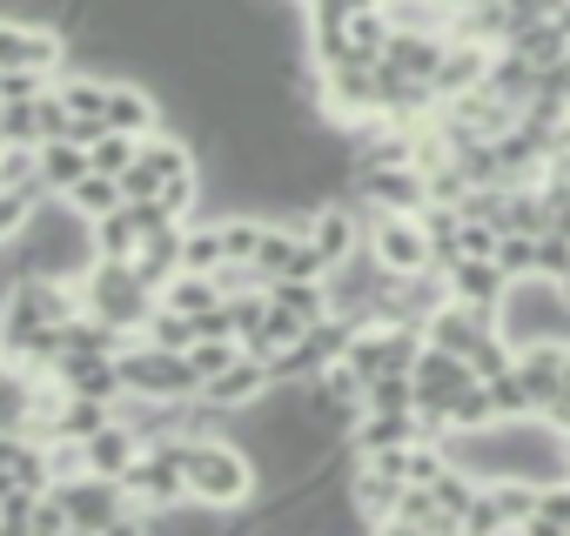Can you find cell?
I'll use <instances>...</instances> for the list:
<instances>
[{"instance_id":"6da1fadb","label":"cell","mask_w":570,"mask_h":536,"mask_svg":"<svg viewBox=\"0 0 570 536\" xmlns=\"http://www.w3.org/2000/svg\"><path fill=\"white\" fill-rule=\"evenodd\" d=\"M181 476H188V503L208 516H235L262 489L255 456L235 436H181Z\"/></svg>"},{"instance_id":"7a4b0ae2","label":"cell","mask_w":570,"mask_h":536,"mask_svg":"<svg viewBox=\"0 0 570 536\" xmlns=\"http://www.w3.org/2000/svg\"><path fill=\"white\" fill-rule=\"evenodd\" d=\"M497 329L510 349H530V343H570V302L550 276H517L497 302Z\"/></svg>"},{"instance_id":"3957f363","label":"cell","mask_w":570,"mask_h":536,"mask_svg":"<svg viewBox=\"0 0 570 536\" xmlns=\"http://www.w3.org/2000/svg\"><path fill=\"white\" fill-rule=\"evenodd\" d=\"M81 309L88 316H101V322H115V329H148V316H155V296L135 282V261H108V255H95L88 268H81Z\"/></svg>"},{"instance_id":"277c9868","label":"cell","mask_w":570,"mask_h":536,"mask_svg":"<svg viewBox=\"0 0 570 536\" xmlns=\"http://www.w3.org/2000/svg\"><path fill=\"white\" fill-rule=\"evenodd\" d=\"M121 489H128V503H141V509H148V529H161V516L188 503V476H181V436H161V443L135 449V463L121 469Z\"/></svg>"},{"instance_id":"5b68a950","label":"cell","mask_w":570,"mask_h":536,"mask_svg":"<svg viewBox=\"0 0 570 536\" xmlns=\"http://www.w3.org/2000/svg\"><path fill=\"white\" fill-rule=\"evenodd\" d=\"M115 363H121V389H135V396L181 403V396H195V389H202L195 363H188L181 349H161V343H148V336H135V343H128Z\"/></svg>"},{"instance_id":"8992f818","label":"cell","mask_w":570,"mask_h":536,"mask_svg":"<svg viewBox=\"0 0 570 536\" xmlns=\"http://www.w3.org/2000/svg\"><path fill=\"white\" fill-rule=\"evenodd\" d=\"M0 68H41V75H61V68H68V34L48 28V21L0 14Z\"/></svg>"},{"instance_id":"52a82bcc","label":"cell","mask_w":570,"mask_h":536,"mask_svg":"<svg viewBox=\"0 0 570 536\" xmlns=\"http://www.w3.org/2000/svg\"><path fill=\"white\" fill-rule=\"evenodd\" d=\"M303 235L316 241V255L336 268L363 248V201H343V195H323L309 215H303Z\"/></svg>"},{"instance_id":"ba28073f","label":"cell","mask_w":570,"mask_h":536,"mask_svg":"<svg viewBox=\"0 0 570 536\" xmlns=\"http://www.w3.org/2000/svg\"><path fill=\"white\" fill-rule=\"evenodd\" d=\"M268 389H275V376H268V363H262V356H248V349H242L222 376H208V383H202V396H208L215 409H228V416H248L255 403H268Z\"/></svg>"},{"instance_id":"9c48e42d","label":"cell","mask_w":570,"mask_h":536,"mask_svg":"<svg viewBox=\"0 0 570 536\" xmlns=\"http://www.w3.org/2000/svg\"><path fill=\"white\" fill-rule=\"evenodd\" d=\"M356 188H363V208H390V215H416L430 201L423 188V168H356Z\"/></svg>"},{"instance_id":"30bf717a","label":"cell","mask_w":570,"mask_h":536,"mask_svg":"<svg viewBox=\"0 0 570 536\" xmlns=\"http://www.w3.org/2000/svg\"><path fill=\"white\" fill-rule=\"evenodd\" d=\"M497 329V309H470V302H436L430 309V322H423V343H443V349H456V356H470L483 336Z\"/></svg>"},{"instance_id":"8fae6325","label":"cell","mask_w":570,"mask_h":536,"mask_svg":"<svg viewBox=\"0 0 570 536\" xmlns=\"http://www.w3.org/2000/svg\"><path fill=\"white\" fill-rule=\"evenodd\" d=\"M443 289L456 302H470V309H497L503 289H510V276H503L490 255H456V261H443Z\"/></svg>"},{"instance_id":"7c38bea8","label":"cell","mask_w":570,"mask_h":536,"mask_svg":"<svg viewBox=\"0 0 570 536\" xmlns=\"http://www.w3.org/2000/svg\"><path fill=\"white\" fill-rule=\"evenodd\" d=\"M390 536H463L456 509H443L423 483H403L396 509H390Z\"/></svg>"},{"instance_id":"4fadbf2b","label":"cell","mask_w":570,"mask_h":536,"mask_svg":"<svg viewBox=\"0 0 570 536\" xmlns=\"http://www.w3.org/2000/svg\"><path fill=\"white\" fill-rule=\"evenodd\" d=\"M55 383H61L68 396L115 403V396H121V363H115V356H81V349H68V356L55 363Z\"/></svg>"},{"instance_id":"5bb4252c","label":"cell","mask_w":570,"mask_h":536,"mask_svg":"<svg viewBox=\"0 0 570 536\" xmlns=\"http://www.w3.org/2000/svg\"><path fill=\"white\" fill-rule=\"evenodd\" d=\"M517 383H523L530 409L543 416V409L557 403V383H563V343H530V349H517Z\"/></svg>"},{"instance_id":"9a60e30c","label":"cell","mask_w":570,"mask_h":536,"mask_svg":"<svg viewBox=\"0 0 570 536\" xmlns=\"http://www.w3.org/2000/svg\"><path fill=\"white\" fill-rule=\"evenodd\" d=\"M396 496H403V483H396V476H383L376 463H363V456H356V469H350V503H356L363 529H390Z\"/></svg>"},{"instance_id":"2e32d148","label":"cell","mask_w":570,"mask_h":536,"mask_svg":"<svg viewBox=\"0 0 570 536\" xmlns=\"http://www.w3.org/2000/svg\"><path fill=\"white\" fill-rule=\"evenodd\" d=\"M108 128H121V135H155L161 128V101L141 88V81H108Z\"/></svg>"},{"instance_id":"e0dca14e","label":"cell","mask_w":570,"mask_h":536,"mask_svg":"<svg viewBox=\"0 0 570 536\" xmlns=\"http://www.w3.org/2000/svg\"><path fill=\"white\" fill-rule=\"evenodd\" d=\"M416 436H423V416L416 409H363V423L350 429V456L390 449V443H416Z\"/></svg>"},{"instance_id":"ac0fdd59","label":"cell","mask_w":570,"mask_h":536,"mask_svg":"<svg viewBox=\"0 0 570 536\" xmlns=\"http://www.w3.org/2000/svg\"><path fill=\"white\" fill-rule=\"evenodd\" d=\"M181 228H188V221H175V228H161V235H148V241L135 248V282H141L148 296H161V282L181 268Z\"/></svg>"},{"instance_id":"d6986e66","label":"cell","mask_w":570,"mask_h":536,"mask_svg":"<svg viewBox=\"0 0 570 536\" xmlns=\"http://www.w3.org/2000/svg\"><path fill=\"white\" fill-rule=\"evenodd\" d=\"M303 329H309V322H303V316H296V309H282V302H268V309H262V316H255V322H248V329H242V349H248V356H262V363H268V356H275V349H289V343H296V336H303Z\"/></svg>"},{"instance_id":"ffe728a7","label":"cell","mask_w":570,"mask_h":536,"mask_svg":"<svg viewBox=\"0 0 570 536\" xmlns=\"http://www.w3.org/2000/svg\"><path fill=\"white\" fill-rule=\"evenodd\" d=\"M161 309H175V316H202V309H215L222 302V282L208 276V268H175V276L161 282V296H155Z\"/></svg>"},{"instance_id":"44dd1931","label":"cell","mask_w":570,"mask_h":536,"mask_svg":"<svg viewBox=\"0 0 570 536\" xmlns=\"http://www.w3.org/2000/svg\"><path fill=\"white\" fill-rule=\"evenodd\" d=\"M81 449H88V476H108V483H121V469L135 463V449H141V443H135L121 423H101V429H95Z\"/></svg>"},{"instance_id":"7402d4cb","label":"cell","mask_w":570,"mask_h":536,"mask_svg":"<svg viewBox=\"0 0 570 536\" xmlns=\"http://www.w3.org/2000/svg\"><path fill=\"white\" fill-rule=\"evenodd\" d=\"M81 175H88V141H75V135L41 141V181H48V195H68Z\"/></svg>"},{"instance_id":"603a6c76","label":"cell","mask_w":570,"mask_h":536,"mask_svg":"<svg viewBox=\"0 0 570 536\" xmlns=\"http://www.w3.org/2000/svg\"><path fill=\"white\" fill-rule=\"evenodd\" d=\"M88 241H95V255H108V261H135L141 228H135L128 201H121V208H108V215H95V221H88Z\"/></svg>"},{"instance_id":"cb8c5ba5","label":"cell","mask_w":570,"mask_h":536,"mask_svg":"<svg viewBox=\"0 0 570 536\" xmlns=\"http://www.w3.org/2000/svg\"><path fill=\"white\" fill-rule=\"evenodd\" d=\"M390 48V8H350V61H383Z\"/></svg>"},{"instance_id":"d4e9b609","label":"cell","mask_w":570,"mask_h":536,"mask_svg":"<svg viewBox=\"0 0 570 536\" xmlns=\"http://www.w3.org/2000/svg\"><path fill=\"white\" fill-rule=\"evenodd\" d=\"M61 201H68L75 215H88V221H95V215H108V208H121L128 195H121V181H115V175H95V168H88V175H81V181H75L68 195H61Z\"/></svg>"},{"instance_id":"484cf974","label":"cell","mask_w":570,"mask_h":536,"mask_svg":"<svg viewBox=\"0 0 570 536\" xmlns=\"http://www.w3.org/2000/svg\"><path fill=\"white\" fill-rule=\"evenodd\" d=\"M135 148H141L135 135H121V128H101V135L88 141V168H95V175H115V181H121V175H128V161H135Z\"/></svg>"},{"instance_id":"4316f807","label":"cell","mask_w":570,"mask_h":536,"mask_svg":"<svg viewBox=\"0 0 570 536\" xmlns=\"http://www.w3.org/2000/svg\"><path fill=\"white\" fill-rule=\"evenodd\" d=\"M0 141L41 148V95H35V101H0Z\"/></svg>"},{"instance_id":"83f0119b","label":"cell","mask_w":570,"mask_h":536,"mask_svg":"<svg viewBox=\"0 0 570 536\" xmlns=\"http://www.w3.org/2000/svg\"><path fill=\"white\" fill-rule=\"evenodd\" d=\"M235 356H242V343H235V336H195V343H188V363H195V376H202V383H208V376H222Z\"/></svg>"},{"instance_id":"f1b7e54d","label":"cell","mask_w":570,"mask_h":536,"mask_svg":"<svg viewBox=\"0 0 570 536\" xmlns=\"http://www.w3.org/2000/svg\"><path fill=\"white\" fill-rule=\"evenodd\" d=\"M28 536H75V516H68V503H61V489H55V483H48V489L35 496Z\"/></svg>"},{"instance_id":"f546056e","label":"cell","mask_w":570,"mask_h":536,"mask_svg":"<svg viewBox=\"0 0 570 536\" xmlns=\"http://www.w3.org/2000/svg\"><path fill=\"white\" fill-rule=\"evenodd\" d=\"M148 343H161V349H181L188 356V343H195V316H175V309H161L155 302V316H148V329H141Z\"/></svg>"},{"instance_id":"4dcf8cb0","label":"cell","mask_w":570,"mask_h":536,"mask_svg":"<svg viewBox=\"0 0 570 536\" xmlns=\"http://www.w3.org/2000/svg\"><path fill=\"white\" fill-rule=\"evenodd\" d=\"M503 276H537V235H497V255H490Z\"/></svg>"},{"instance_id":"1f68e13d","label":"cell","mask_w":570,"mask_h":536,"mask_svg":"<svg viewBox=\"0 0 570 536\" xmlns=\"http://www.w3.org/2000/svg\"><path fill=\"white\" fill-rule=\"evenodd\" d=\"M537 276H550V282L570 276V235H563V228H543V235H537Z\"/></svg>"}]
</instances>
